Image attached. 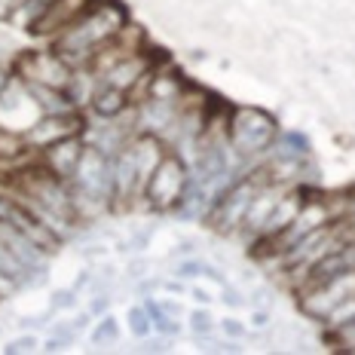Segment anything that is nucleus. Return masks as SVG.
<instances>
[{
  "instance_id": "obj_1",
  "label": "nucleus",
  "mask_w": 355,
  "mask_h": 355,
  "mask_svg": "<svg viewBox=\"0 0 355 355\" xmlns=\"http://www.w3.org/2000/svg\"><path fill=\"white\" fill-rule=\"evenodd\" d=\"M125 21L129 16H125V6L120 0H95L77 21H71L64 31L53 37V49L71 68H89L92 53L120 31Z\"/></svg>"
},
{
  "instance_id": "obj_2",
  "label": "nucleus",
  "mask_w": 355,
  "mask_h": 355,
  "mask_svg": "<svg viewBox=\"0 0 355 355\" xmlns=\"http://www.w3.org/2000/svg\"><path fill=\"white\" fill-rule=\"evenodd\" d=\"M279 138V125L276 116L254 105H239L230 114V153L239 162L257 166L266 150L272 147V141Z\"/></svg>"
},
{
  "instance_id": "obj_3",
  "label": "nucleus",
  "mask_w": 355,
  "mask_h": 355,
  "mask_svg": "<svg viewBox=\"0 0 355 355\" xmlns=\"http://www.w3.org/2000/svg\"><path fill=\"white\" fill-rule=\"evenodd\" d=\"M187 181H190V166L178 157V153H168V157L159 162L157 172L150 175L144 193L157 211H175L184 199Z\"/></svg>"
},
{
  "instance_id": "obj_4",
  "label": "nucleus",
  "mask_w": 355,
  "mask_h": 355,
  "mask_svg": "<svg viewBox=\"0 0 355 355\" xmlns=\"http://www.w3.org/2000/svg\"><path fill=\"white\" fill-rule=\"evenodd\" d=\"M73 68L55 49H21L16 55V77L25 83H46L64 89Z\"/></svg>"
},
{
  "instance_id": "obj_5",
  "label": "nucleus",
  "mask_w": 355,
  "mask_h": 355,
  "mask_svg": "<svg viewBox=\"0 0 355 355\" xmlns=\"http://www.w3.org/2000/svg\"><path fill=\"white\" fill-rule=\"evenodd\" d=\"M300 297V309L303 315H309L313 322H324L331 313L340 306L343 300L355 297V270H346L340 276L328 279L324 285L319 288H309V291L297 294Z\"/></svg>"
},
{
  "instance_id": "obj_6",
  "label": "nucleus",
  "mask_w": 355,
  "mask_h": 355,
  "mask_svg": "<svg viewBox=\"0 0 355 355\" xmlns=\"http://www.w3.org/2000/svg\"><path fill=\"white\" fill-rule=\"evenodd\" d=\"M86 129V116L80 110H71V114H43L31 129L25 132V141L31 150H43V147L64 141V138L83 135Z\"/></svg>"
},
{
  "instance_id": "obj_7",
  "label": "nucleus",
  "mask_w": 355,
  "mask_h": 355,
  "mask_svg": "<svg viewBox=\"0 0 355 355\" xmlns=\"http://www.w3.org/2000/svg\"><path fill=\"white\" fill-rule=\"evenodd\" d=\"M83 150H86L83 135H73V138H64V141H55V144L43 147V150H37V162L43 168H49L53 175H58L62 181H71L77 175Z\"/></svg>"
},
{
  "instance_id": "obj_8",
  "label": "nucleus",
  "mask_w": 355,
  "mask_h": 355,
  "mask_svg": "<svg viewBox=\"0 0 355 355\" xmlns=\"http://www.w3.org/2000/svg\"><path fill=\"white\" fill-rule=\"evenodd\" d=\"M92 3L95 0H49V3L43 6L40 19L34 21L31 34L34 37H55L58 31H64L71 21H77L83 16Z\"/></svg>"
},
{
  "instance_id": "obj_9",
  "label": "nucleus",
  "mask_w": 355,
  "mask_h": 355,
  "mask_svg": "<svg viewBox=\"0 0 355 355\" xmlns=\"http://www.w3.org/2000/svg\"><path fill=\"white\" fill-rule=\"evenodd\" d=\"M187 89V80L181 77L178 71L166 68V64H153L150 71V86H147V98H157V101H178L181 92ZM144 98V101H147Z\"/></svg>"
},
{
  "instance_id": "obj_10",
  "label": "nucleus",
  "mask_w": 355,
  "mask_h": 355,
  "mask_svg": "<svg viewBox=\"0 0 355 355\" xmlns=\"http://www.w3.org/2000/svg\"><path fill=\"white\" fill-rule=\"evenodd\" d=\"M98 86H101V77H98V73H92L89 68H73L68 86H64V92H68V98L73 101V107L83 110V107L92 105V98H95V92H98Z\"/></svg>"
},
{
  "instance_id": "obj_11",
  "label": "nucleus",
  "mask_w": 355,
  "mask_h": 355,
  "mask_svg": "<svg viewBox=\"0 0 355 355\" xmlns=\"http://www.w3.org/2000/svg\"><path fill=\"white\" fill-rule=\"evenodd\" d=\"M25 86L31 92V98L37 101V107H40V114H71V110H77L64 89L46 83H25Z\"/></svg>"
},
{
  "instance_id": "obj_12",
  "label": "nucleus",
  "mask_w": 355,
  "mask_h": 355,
  "mask_svg": "<svg viewBox=\"0 0 355 355\" xmlns=\"http://www.w3.org/2000/svg\"><path fill=\"white\" fill-rule=\"evenodd\" d=\"M129 105H132V101H129V95H125L123 89L101 83V86H98V92H95V98H92V105H89V110H92L95 116L114 120V116H116V114H123V110L129 107Z\"/></svg>"
},
{
  "instance_id": "obj_13",
  "label": "nucleus",
  "mask_w": 355,
  "mask_h": 355,
  "mask_svg": "<svg viewBox=\"0 0 355 355\" xmlns=\"http://www.w3.org/2000/svg\"><path fill=\"white\" fill-rule=\"evenodd\" d=\"M245 68H248L251 77H254V80H261V83L279 86V62H276V55L254 53V55H248Z\"/></svg>"
},
{
  "instance_id": "obj_14",
  "label": "nucleus",
  "mask_w": 355,
  "mask_h": 355,
  "mask_svg": "<svg viewBox=\"0 0 355 355\" xmlns=\"http://www.w3.org/2000/svg\"><path fill=\"white\" fill-rule=\"evenodd\" d=\"M89 343H92V346H114V343H120V324H116V319L110 313L101 315V322L92 328Z\"/></svg>"
},
{
  "instance_id": "obj_15",
  "label": "nucleus",
  "mask_w": 355,
  "mask_h": 355,
  "mask_svg": "<svg viewBox=\"0 0 355 355\" xmlns=\"http://www.w3.org/2000/svg\"><path fill=\"white\" fill-rule=\"evenodd\" d=\"M187 319H190V334H193V337H209L214 331V324H218L214 313L209 306H202V303H199L196 309H190Z\"/></svg>"
},
{
  "instance_id": "obj_16",
  "label": "nucleus",
  "mask_w": 355,
  "mask_h": 355,
  "mask_svg": "<svg viewBox=\"0 0 355 355\" xmlns=\"http://www.w3.org/2000/svg\"><path fill=\"white\" fill-rule=\"evenodd\" d=\"M125 319H129V331L138 340H144V337L153 334V319H150V309H147V303H141V306H132Z\"/></svg>"
},
{
  "instance_id": "obj_17",
  "label": "nucleus",
  "mask_w": 355,
  "mask_h": 355,
  "mask_svg": "<svg viewBox=\"0 0 355 355\" xmlns=\"http://www.w3.org/2000/svg\"><path fill=\"white\" fill-rule=\"evenodd\" d=\"M328 340L337 346V349L355 352V319H352V322H343V324H334V328H328Z\"/></svg>"
},
{
  "instance_id": "obj_18",
  "label": "nucleus",
  "mask_w": 355,
  "mask_h": 355,
  "mask_svg": "<svg viewBox=\"0 0 355 355\" xmlns=\"http://www.w3.org/2000/svg\"><path fill=\"white\" fill-rule=\"evenodd\" d=\"M202 270H205V263L199 261V257H193V254L175 263V276L184 279V282H190V279H199V276H202Z\"/></svg>"
},
{
  "instance_id": "obj_19",
  "label": "nucleus",
  "mask_w": 355,
  "mask_h": 355,
  "mask_svg": "<svg viewBox=\"0 0 355 355\" xmlns=\"http://www.w3.org/2000/svg\"><path fill=\"white\" fill-rule=\"evenodd\" d=\"M37 346H40V340H37L34 334H21V337H16V340H10V343L3 346V352L6 355H25V352H37Z\"/></svg>"
},
{
  "instance_id": "obj_20",
  "label": "nucleus",
  "mask_w": 355,
  "mask_h": 355,
  "mask_svg": "<svg viewBox=\"0 0 355 355\" xmlns=\"http://www.w3.org/2000/svg\"><path fill=\"white\" fill-rule=\"evenodd\" d=\"M77 306V288H58L53 294V309L55 313H64V309Z\"/></svg>"
},
{
  "instance_id": "obj_21",
  "label": "nucleus",
  "mask_w": 355,
  "mask_h": 355,
  "mask_svg": "<svg viewBox=\"0 0 355 355\" xmlns=\"http://www.w3.org/2000/svg\"><path fill=\"white\" fill-rule=\"evenodd\" d=\"M248 306H251V309H270V306H272V288L254 285V288H251V297H248Z\"/></svg>"
},
{
  "instance_id": "obj_22",
  "label": "nucleus",
  "mask_w": 355,
  "mask_h": 355,
  "mask_svg": "<svg viewBox=\"0 0 355 355\" xmlns=\"http://www.w3.org/2000/svg\"><path fill=\"white\" fill-rule=\"evenodd\" d=\"M218 324H220V331H224L227 340H245L248 337L245 334V324H242L239 319H233V315H230V319H220Z\"/></svg>"
},
{
  "instance_id": "obj_23",
  "label": "nucleus",
  "mask_w": 355,
  "mask_h": 355,
  "mask_svg": "<svg viewBox=\"0 0 355 355\" xmlns=\"http://www.w3.org/2000/svg\"><path fill=\"white\" fill-rule=\"evenodd\" d=\"M150 276V263L144 261V257H135V261H129V266H125V279L129 282H138V279Z\"/></svg>"
},
{
  "instance_id": "obj_24",
  "label": "nucleus",
  "mask_w": 355,
  "mask_h": 355,
  "mask_svg": "<svg viewBox=\"0 0 355 355\" xmlns=\"http://www.w3.org/2000/svg\"><path fill=\"white\" fill-rule=\"evenodd\" d=\"M159 288H162V279H150V276H144V279H138L135 294H138V297H144V300H147L153 291H159Z\"/></svg>"
},
{
  "instance_id": "obj_25",
  "label": "nucleus",
  "mask_w": 355,
  "mask_h": 355,
  "mask_svg": "<svg viewBox=\"0 0 355 355\" xmlns=\"http://www.w3.org/2000/svg\"><path fill=\"white\" fill-rule=\"evenodd\" d=\"M150 236H153V230H138V233H132V236H129V251L141 254V251L150 245Z\"/></svg>"
},
{
  "instance_id": "obj_26",
  "label": "nucleus",
  "mask_w": 355,
  "mask_h": 355,
  "mask_svg": "<svg viewBox=\"0 0 355 355\" xmlns=\"http://www.w3.org/2000/svg\"><path fill=\"white\" fill-rule=\"evenodd\" d=\"M157 306H159L166 315H172V319H184V315H187V313H184V306H181V303H178L175 297H162V300H157Z\"/></svg>"
},
{
  "instance_id": "obj_27",
  "label": "nucleus",
  "mask_w": 355,
  "mask_h": 355,
  "mask_svg": "<svg viewBox=\"0 0 355 355\" xmlns=\"http://www.w3.org/2000/svg\"><path fill=\"white\" fill-rule=\"evenodd\" d=\"M224 303H227V306H230V309H236V306H245L248 297H245V294H242V291H236V288L227 285V288H224Z\"/></svg>"
},
{
  "instance_id": "obj_28",
  "label": "nucleus",
  "mask_w": 355,
  "mask_h": 355,
  "mask_svg": "<svg viewBox=\"0 0 355 355\" xmlns=\"http://www.w3.org/2000/svg\"><path fill=\"white\" fill-rule=\"evenodd\" d=\"M107 245H105V242H89V245L83 248V257H86V261H98V257H107Z\"/></svg>"
},
{
  "instance_id": "obj_29",
  "label": "nucleus",
  "mask_w": 355,
  "mask_h": 355,
  "mask_svg": "<svg viewBox=\"0 0 355 355\" xmlns=\"http://www.w3.org/2000/svg\"><path fill=\"white\" fill-rule=\"evenodd\" d=\"M236 282H239V285H248V288H254V285H257V272H254V270H248V266H242V270L236 272Z\"/></svg>"
},
{
  "instance_id": "obj_30",
  "label": "nucleus",
  "mask_w": 355,
  "mask_h": 355,
  "mask_svg": "<svg viewBox=\"0 0 355 355\" xmlns=\"http://www.w3.org/2000/svg\"><path fill=\"white\" fill-rule=\"evenodd\" d=\"M199 251V239H181L178 242V254L181 257H190V254H196Z\"/></svg>"
},
{
  "instance_id": "obj_31",
  "label": "nucleus",
  "mask_w": 355,
  "mask_h": 355,
  "mask_svg": "<svg viewBox=\"0 0 355 355\" xmlns=\"http://www.w3.org/2000/svg\"><path fill=\"white\" fill-rule=\"evenodd\" d=\"M162 291L168 294H184V279H162Z\"/></svg>"
},
{
  "instance_id": "obj_32",
  "label": "nucleus",
  "mask_w": 355,
  "mask_h": 355,
  "mask_svg": "<svg viewBox=\"0 0 355 355\" xmlns=\"http://www.w3.org/2000/svg\"><path fill=\"white\" fill-rule=\"evenodd\" d=\"M190 297H193L196 303H202V306H209V303L214 300V297H209V291H205V288H199V285H190Z\"/></svg>"
},
{
  "instance_id": "obj_33",
  "label": "nucleus",
  "mask_w": 355,
  "mask_h": 355,
  "mask_svg": "<svg viewBox=\"0 0 355 355\" xmlns=\"http://www.w3.org/2000/svg\"><path fill=\"white\" fill-rule=\"evenodd\" d=\"M251 324H254V328H266V324H270V309H254V313H251Z\"/></svg>"
},
{
  "instance_id": "obj_34",
  "label": "nucleus",
  "mask_w": 355,
  "mask_h": 355,
  "mask_svg": "<svg viewBox=\"0 0 355 355\" xmlns=\"http://www.w3.org/2000/svg\"><path fill=\"white\" fill-rule=\"evenodd\" d=\"M6 80H10V73H6L3 68H0V89H3V86H6Z\"/></svg>"
}]
</instances>
